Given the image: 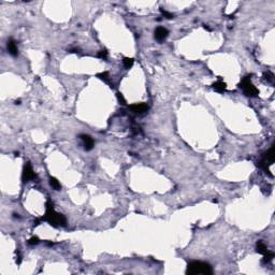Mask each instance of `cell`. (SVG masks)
<instances>
[{
  "label": "cell",
  "instance_id": "7",
  "mask_svg": "<svg viewBox=\"0 0 275 275\" xmlns=\"http://www.w3.org/2000/svg\"><path fill=\"white\" fill-rule=\"evenodd\" d=\"M130 110L132 111V112L137 113V114H143V113L147 112L148 110V105L146 104V103H134V104L130 105L129 107Z\"/></svg>",
  "mask_w": 275,
  "mask_h": 275
},
{
  "label": "cell",
  "instance_id": "2",
  "mask_svg": "<svg viewBox=\"0 0 275 275\" xmlns=\"http://www.w3.org/2000/svg\"><path fill=\"white\" fill-rule=\"evenodd\" d=\"M186 273L189 275H198V274L211 275L213 273V269H212L211 265L206 263V262L192 261L188 264Z\"/></svg>",
  "mask_w": 275,
  "mask_h": 275
},
{
  "label": "cell",
  "instance_id": "6",
  "mask_svg": "<svg viewBox=\"0 0 275 275\" xmlns=\"http://www.w3.org/2000/svg\"><path fill=\"white\" fill-rule=\"evenodd\" d=\"M80 138H81L82 142H83V146H84V149H85V151H90V149H93L94 145H95V142H94L93 138L89 137L88 134H81Z\"/></svg>",
  "mask_w": 275,
  "mask_h": 275
},
{
  "label": "cell",
  "instance_id": "17",
  "mask_svg": "<svg viewBox=\"0 0 275 275\" xmlns=\"http://www.w3.org/2000/svg\"><path fill=\"white\" fill-rule=\"evenodd\" d=\"M264 76H265V79H267V81L273 83V81H274V75H273V74L270 73V72H268V73H264Z\"/></svg>",
  "mask_w": 275,
  "mask_h": 275
},
{
  "label": "cell",
  "instance_id": "3",
  "mask_svg": "<svg viewBox=\"0 0 275 275\" xmlns=\"http://www.w3.org/2000/svg\"><path fill=\"white\" fill-rule=\"evenodd\" d=\"M240 87L243 89V93L245 94L247 97H257L259 91L258 89L253 85V83L250 82V75L249 76H245L244 79L242 80L240 84Z\"/></svg>",
  "mask_w": 275,
  "mask_h": 275
},
{
  "label": "cell",
  "instance_id": "20",
  "mask_svg": "<svg viewBox=\"0 0 275 275\" xmlns=\"http://www.w3.org/2000/svg\"><path fill=\"white\" fill-rule=\"evenodd\" d=\"M38 243H39V239H38L37 236H32V238L29 240V244H31V245L38 244Z\"/></svg>",
  "mask_w": 275,
  "mask_h": 275
},
{
  "label": "cell",
  "instance_id": "12",
  "mask_svg": "<svg viewBox=\"0 0 275 275\" xmlns=\"http://www.w3.org/2000/svg\"><path fill=\"white\" fill-rule=\"evenodd\" d=\"M50 185L53 188H54L55 190H59L60 188H61V185H60V183L55 177H51L50 178Z\"/></svg>",
  "mask_w": 275,
  "mask_h": 275
},
{
  "label": "cell",
  "instance_id": "8",
  "mask_svg": "<svg viewBox=\"0 0 275 275\" xmlns=\"http://www.w3.org/2000/svg\"><path fill=\"white\" fill-rule=\"evenodd\" d=\"M169 35V31L163 27H158L157 29L155 30V33H154V37L155 39L158 41V42H162L167 39Z\"/></svg>",
  "mask_w": 275,
  "mask_h": 275
},
{
  "label": "cell",
  "instance_id": "11",
  "mask_svg": "<svg viewBox=\"0 0 275 275\" xmlns=\"http://www.w3.org/2000/svg\"><path fill=\"white\" fill-rule=\"evenodd\" d=\"M268 250H269V249H268L267 245H265L262 241H258V242H257V252L259 253V254L264 255Z\"/></svg>",
  "mask_w": 275,
  "mask_h": 275
},
{
  "label": "cell",
  "instance_id": "9",
  "mask_svg": "<svg viewBox=\"0 0 275 275\" xmlns=\"http://www.w3.org/2000/svg\"><path fill=\"white\" fill-rule=\"evenodd\" d=\"M7 49H8L9 54L12 55V56H17L18 54V49H17V45H16V42L13 39H10L7 43Z\"/></svg>",
  "mask_w": 275,
  "mask_h": 275
},
{
  "label": "cell",
  "instance_id": "10",
  "mask_svg": "<svg viewBox=\"0 0 275 275\" xmlns=\"http://www.w3.org/2000/svg\"><path fill=\"white\" fill-rule=\"evenodd\" d=\"M213 88L215 89L216 91H218V93H224V91L226 90L227 86L225 82H223L221 80H218V81L213 84Z\"/></svg>",
  "mask_w": 275,
  "mask_h": 275
},
{
  "label": "cell",
  "instance_id": "18",
  "mask_svg": "<svg viewBox=\"0 0 275 275\" xmlns=\"http://www.w3.org/2000/svg\"><path fill=\"white\" fill-rule=\"evenodd\" d=\"M98 56L100 57V58H102V59H107L108 58V52L105 50H103V51H101V52H99V54H98Z\"/></svg>",
  "mask_w": 275,
  "mask_h": 275
},
{
  "label": "cell",
  "instance_id": "5",
  "mask_svg": "<svg viewBox=\"0 0 275 275\" xmlns=\"http://www.w3.org/2000/svg\"><path fill=\"white\" fill-rule=\"evenodd\" d=\"M36 177H37V175H36V173L33 172L31 166L29 165V163L26 165L25 168H24V172H23V181L24 182H29V181L35 180Z\"/></svg>",
  "mask_w": 275,
  "mask_h": 275
},
{
  "label": "cell",
  "instance_id": "4",
  "mask_svg": "<svg viewBox=\"0 0 275 275\" xmlns=\"http://www.w3.org/2000/svg\"><path fill=\"white\" fill-rule=\"evenodd\" d=\"M273 162H274V146H272V147L264 154L263 158L261 159V161H260V167L263 168L267 172H270V171L268 170V167L271 166Z\"/></svg>",
  "mask_w": 275,
  "mask_h": 275
},
{
  "label": "cell",
  "instance_id": "15",
  "mask_svg": "<svg viewBox=\"0 0 275 275\" xmlns=\"http://www.w3.org/2000/svg\"><path fill=\"white\" fill-rule=\"evenodd\" d=\"M263 256H264L263 261H264V262H267V263H268V262H270V261H271V260L274 258V254H273V253H272V252H270V250H268V252L265 253V254H264Z\"/></svg>",
  "mask_w": 275,
  "mask_h": 275
},
{
  "label": "cell",
  "instance_id": "16",
  "mask_svg": "<svg viewBox=\"0 0 275 275\" xmlns=\"http://www.w3.org/2000/svg\"><path fill=\"white\" fill-rule=\"evenodd\" d=\"M161 13H162L163 17L168 18V20H171V18H173V16H174L172 13H170V12H168V11L163 10V9H161Z\"/></svg>",
  "mask_w": 275,
  "mask_h": 275
},
{
  "label": "cell",
  "instance_id": "13",
  "mask_svg": "<svg viewBox=\"0 0 275 275\" xmlns=\"http://www.w3.org/2000/svg\"><path fill=\"white\" fill-rule=\"evenodd\" d=\"M134 62V59L133 58H129V57H125L124 60H123V64H124V67L126 69H130L132 67V65H133Z\"/></svg>",
  "mask_w": 275,
  "mask_h": 275
},
{
  "label": "cell",
  "instance_id": "19",
  "mask_svg": "<svg viewBox=\"0 0 275 275\" xmlns=\"http://www.w3.org/2000/svg\"><path fill=\"white\" fill-rule=\"evenodd\" d=\"M117 99H118V101L120 102V104H123V105L126 104V100H125L124 96H123L122 94H119V93L117 94Z\"/></svg>",
  "mask_w": 275,
  "mask_h": 275
},
{
  "label": "cell",
  "instance_id": "14",
  "mask_svg": "<svg viewBox=\"0 0 275 275\" xmlns=\"http://www.w3.org/2000/svg\"><path fill=\"white\" fill-rule=\"evenodd\" d=\"M98 78L100 80H102V81H104L105 83H110V76H109V73L108 72H101V73L98 74Z\"/></svg>",
  "mask_w": 275,
  "mask_h": 275
},
{
  "label": "cell",
  "instance_id": "1",
  "mask_svg": "<svg viewBox=\"0 0 275 275\" xmlns=\"http://www.w3.org/2000/svg\"><path fill=\"white\" fill-rule=\"evenodd\" d=\"M45 206H46V212H45L44 217L42 218L43 220H46L47 223L53 227H65L67 225L66 217L62 215V214H59L55 211L54 207H53L52 202L47 201Z\"/></svg>",
  "mask_w": 275,
  "mask_h": 275
}]
</instances>
